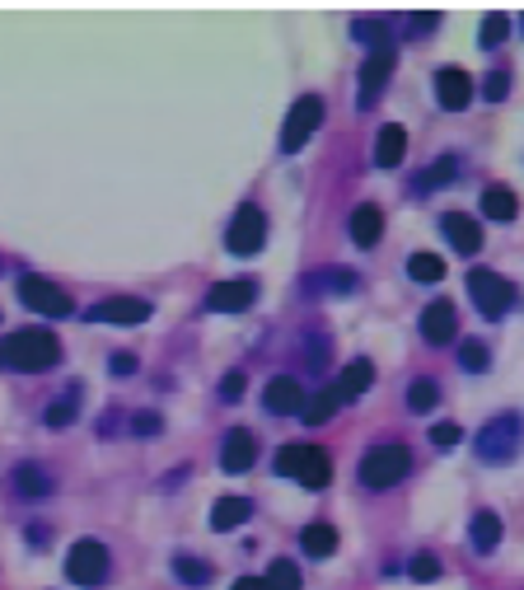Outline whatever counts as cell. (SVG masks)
<instances>
[{
  "label": "cell",
  "mask_w": 524,
  "mask_h": 590,
  "mask_svg": "<svg viewBox=\"0 0 524 590\" xmlns=\"http://www.w3.org/2000/svg\"><path fill=\"white\" fill-rule=\"evenodd\" d=\"M505 33H511V20H505V14H487V20H482V33H478V43H482V47H497Z\"/></svg>",
  "instance_id": "34"
},
{
  "label": "cell",
  "mask_w": 524,
  "mask_h": 590,
  "mask_svg": "<svg viewBox=\"0 0 524 590\" xmlns=\"http://www.w3.org/2000/svg\"><path fill=\"white\" fill-rule=\"evenodd\" d=\"M173 571H179V581H187L192 590L212 586V567L197 563V558H187V553H179V558H173Z\"/></svg>",
  "instance_id": "29"
},
{
  "label": "cell",
  "mask_w": 524,
  "mask_h": 590,
  "mask_svg": "<svg viewBox=\"0 0 524 590\" xmlns=\"http://www.w3.org/2000/svg\"><path fill=\"white\" fill-rule=\"evenodd\" d=\"M253 459H258V441L243 427H235L220 445V468L225 474H243V468H253Z\"/></svg>",
  "instance_id": "15"
},
{
  "label": "cell",
  "mask_w": 524,
  "mask_h": 590,
  "mask_svg": "<svg viewBox=\"0 0 524 590\" xmlns=\"http://www.w3.org/2000/svg\"><path fill=\"white\" fill-rule=\"evenodd\" d=\"M468 295H474V305L482 309L487 319H497V315H505V309L515 305V286L505 282V276H497V272H468Z\"/></svg>",
  "instance_id": "6"
},
{
  "label": "cell",
  "mask_w": 524,
  "mask_h": 590,
  "mask_svg": "<svg viewBox=\"0 0 524 590\" xmlns=\"http://www.w3.org/2000/svg\"><path fill=\"white\" fill-rule=\"evenodd\" d=\"M520 445H524V418H520V412H501V418H492V422L482 427L478 459H487V464H511L520 455Z\"/></svg>",
  "instance_id": "3"
},
{
  "label": "cell",
  "mask_w": 524,
  "mask_h": 590,
  "mask_svg": "<svg viewBox=\"0 0 524 590\" xmlns=\"http://www.w3.org/2000/svg\"><path fill=\"white\" fill-rule=\"evenodd\" d=\"M253 515V501L249 497H220L216 501V511H212V530H235V525H243V520Z\"/></svg>",
  "instance_id": "20"
},
{
  "label": "cell",
  "mask_w": 524,
  "mask_h": 590,
  "mask_svg": "<svg viewBox=\"0 0 524 590\" xmlns=\"http://www.w3.org/2000/svg\"><path fill=\"white\" fill-rule=\"evenodd\" d=\"M431 441H435V445H441V450H454V445H459V441H464V431H459V427H454V422H441V427H431Z\"/></svg>",
  "instance_id": "37"
},
{
  "label": "cell",
  "mask_w": 524,
  "mask_h": 590,
  "mask_svg": "<svg viewBox=\"0 0 524 590\" xmlns=\"http://www.w3.org/2000/svg\"><path fill=\"white\" fill-rule=\"evenodd\" d=\"M20 300L33 309V315H47V319L76 315V300L57 282H47V276H24V282H20Z\"/></svg>",
  "instance_id": "5"
},
{
  "label": "cell",
  "mask_w": 524,
  "mask_h": 590,
  "mask_svg": "<svg viewBox=\"0 0 524 590\" xmlns=\"http://www.w3.org/2000/svg\"><path fill=\"white\" fill-rule=\"evenodd\" d=\"M319 123H323V99H314V94H305L300 103L291 109V117H286V132H282V150L286 155H295L314 132H319Z\"/></svg>",
  "instance_id": "9"
},
{
  "label": "cell",
  "mask_w": 524,
  "mask_h": 590,
  "mask_svg": "<svg viewBox=\"0 0 524 590\" xmlns=\"http://www.w3.org/2000/svg\"><path fill=\"white\" fill-rule=\"evenodd\" d=\"M90 319L94 324H113V328H136V324L150 319V305L136 300V295H113V300H99L90 309Z\"/></svg>",
  "instance_id": "10"
},
{
  "label": "cell",
  "mask_w": 524,
  "mask_h": 590,
  "mask_svg": "<svg viewBox=\"0 0 524 590\" xmlns=\"http://www.w3.org/2000/svg\"><path fill=\"white\" fill-rule=\"evenodd\" d=\"M0 361L24 375H38V371H52L61 361V342L47 333V328H20L0 342Z\"/></svg>",
  "instance_id": "1"
},
{
  "label": "cell",
  "mask_w": 524,
  "mask_h": 590,
  "mask_svg": "<svg viewBox=\"0 0 524 590\" xmlns=\"http://www.w3.org/2000/svg\"><path fill=\"white\" fill-rule=\"evenodd\" d=\"M408 272H412V282H426V286H435L445 276V263L435 253H412L408 258Z\"/></svg>",
  "instance_id": "27"
},
{
  "label": "cell",
  "mask_w": 524,
  "mask_h": 590,
  "mask_svg": "<svg viewBox=\"0 0 524 590\" xmlns=\"http://www.w3.org/2000/svg\"><path fill=\"white\" fill-rule=\"evenodd\" d=\"M454 333H459V309H454L449 300H431L422 309V338L431 347H445Z\"/></svg>",
  "instance_id": "12"
},
{
  "label": "cell",
  "mask_w": 524,
  "mask_h": 590,
  "mask_svg": "<svg viewBox=\"0 0 524 590\" xmlns=\"http://www.w3.org/2000/svg\"><path fill=\"white\" fill-rule=\"evenodd\" d=\"M132 371H136V356L132 352H117L113 356V375H132Z\"/></svg>",
  "instance_id": "40"
},
{
  "label": "cell",
  "mask_w": 524,
  "mask_h": 590,
  "mask_svg": "<svg viewBox=\"0 0 524 590\" xmlns=\"http://www.w3.org/2000/svg\"><path fill=\"white\" fill-rule=\"evenodd\" d=\"M375 385V366H371V361H352V366H346L342 375H338V398H342V404H346V398H356V394H365V389H371Z\"/></svg>",
  "instance_id": "21"
},
{
  "label": "cell",
  "mask_w": 524,
  "mask_h": 590,
  "mask_svg": "<svg viewBox=\"0 0 524 590\" xmlns=\"http://www.w3.org/2000/svg\"><path fill=\"white\" fill-rule=\"evenodd\" d=\"M403 155H408V132L389 123V127H379V141H375V164L379 169H398L403 164Z\"/></svg>",
  "instance_id": "18"
},
{
  "label": "cell",
  "mask_w": 524,
  "mask_h": 590,
  "mask_svg": "<svg viewBox=\"0 0 524 590\" xmlns=\"http://www.w3.org/2000/svg\"><path fill=\"white\" fill-rule=\"evenodd\" d=\"M267 586H272V590H300V586H305V581H300V567L286 563V558H276V563L267 567Z\"/></svg>",
  "instance_id": "30"
},
{
  "label": "cell",
  "mask_w": 524,
  "mask_h": 590,
  "mask_svg": "<svg viewBox=\"0 0 524 590\" xmlns=\"http://www.w3.org/2000/svg\"><path fill=\"white\" fill-rule=\"evenodd\" d=\"M468 534H474V548L478 553H492L501 544V515L497 511H478L474 525H468Z\"/></svg>",
  "instance_id": "23"
},
{
  "label": "cell",
  "mask_w": 524,
  "mask_h": 590,
  "mask_svg": "<svg viewBox=\"0 0 524 590\" xmlns=\"http://www.w3.org/2000/svg\"><path fill=\"white\" fill-rule=\"evenodd\" d=\"M239 394H243V371H230L220 379V398H225V404H235Z\"/></svg>",
  "instance_id": "39"
},
{
  "label": "cell",
  "mask_w": 524,
  "mask_h": 590,
  "mask_svg": "<svg viewBox=\"0 0 524 590\" xmlns=\"http://www.w3.org/2000/svg\"><path fill=\"white\" fill-rule=\"evenodd\" d=\"M379 235H384V212L375 202H365V206H356L352 212V239L361 249H375L379 245Z\"/></svg>",
  "instance_id": "19"
},
{
  "label": "cell",
  "mask_w": 524,
  "mask_h": 590,
  "mask_svg": "<svg viewBox=\"0 0 524 590\" xmlns=\"http://www.w3.org/2000/svg\"><path fill=\"white\" fill-rule=\"evenodd\" d=\"M136 431H141V436H155V431H160V418H155V412H141V418H136Z\"/></svg>",
  "instance_id": "41"
},
{
  "label": "cell",
  "mask_w": 524,
  "mask_h": 590,
  "mask_svg": "<svg viewBox=\"0 0 524 590\" xmlns=\"http://www.w3.org/2000/svg\"><path fill=\"white\" fill-rule=\"evenodd\" d=\"M253 300H258V282H253V276H239V282L212 286V295H206V309H216V315H239V309H249Z\"/></svg>",
  "instance_id": "11"
},
{
  "label": "cell",
  "mask_w": 524,
  "mask_h": 590,
  "mask_svg": "<svg viewBox=\"0 0 524 590\" xmlns=\"http://www.w3.org/2000/svg\"><path fill=\"white\" fill-rule=\"evenodd\" d=\"M482 212H487V220H515V212H520V202H515V193L511 188H482Z\"/></svg>",
  "instance_id": "22"
},
{
  "label": "cell",
  "mask_w": 524,
  "mask_h": 590,
  "mask_svg": "<svg viewBox=\"0 0 524 590\" xmlns=\"http://www.w3.org/2000/svg\"><path fill=\"white\" fill-rule=\"evenodd\" d=\"M441 230L449 235V245L459 249V253H478V249H482V230H478V220H474V216L449 212V216L441 220Z\"/></svg>",
  "instance_id": "17"
},
{
  "label": "cell",
  "mask_w": 524,
  "mask_h": 590,
  "mask_svg": "<svg viewBox=\"0 0 524 590\" xmlns=\"http://www.w3.org/2000/svg\"><path fill=\"white\" fill-rule=\"evenodd\" d=\"M394 76V52L389 47H375L371 52V57H365V66H361V109H371V103H375V94L384 90V80H389Z\"/></svg>",
  "instance_id": "13"
},
{
  "label": "cell",
  "mask_w": 524,
  "mask_h": 590,
  "mask_svg": "<svg viewBox=\"0 0 524 590\" xmlns=\"http://www.w3.org/2000/svg\"><path fill=\"white\" fill-rule=\"evenodd\" d=\"M66 577L76 586H103V577H109V548L99 540H80L71 548V558H66Z\"/></svg>",
  "instance_id": "8"
},
{
  "label": "cell",
  "mask_w": 524,
  "mask_h": 590,
  "mask_svg": "<svg viewBox=\"0 0 524 590\" xmlns=\"http://www.w3.org/2000/svg\"><path fill=\"white\" fill-rule=\"evenodd\" d=\"M435 404H441V385H435V379H412L408 385V408L412 412H431Z\"/></svg>",
  "instance_id": "28"
},
{
  "label": "cell",
  "mask_w": 524,
  "mask_h": 590,
  "mask_svg": "<svg viewBox=\"0 0 524 590\" xmlns=\"http://www.w3.org/2000/svg\"><path fill=\"white\" fill-rule=\"evenodd\" d=\"M384 33H389V29H384L379 20H361V24H356V38H361V43H379V47H384Z\"/></svg>",
  "instance_id": "38"
},
{
  "label": "cell",
  "mask_w": 524,
  "mask_h": 590,
  "mask_svg": "<svg viewBox=\"0 0 524 590\" xmlns=\"http://www.w3.org/2000/svg\"><path fill=\"white\" fill-rule=\"evenodd\" d=\"M435 99H441V109L459 113V109H468V99H474V80L445 66V71H435Z\"/></svg>",
  "instance_id": "16"
},
{
  "label": "cell",
  "mask_w": 524,
  "mask_h": 590,
  "mask_svg": "<svg viewBox=\"0 0 524 590\" xmlns=\"http://www.w3.org/2000/svg\"><path fill=\"white\" fill-rule=\"evenodd\" d=\"M230 590H272V586L262 581V577H239V581H235Z\"/></svg>",
  "instance_id": "42"
},
{
  "label": "cell",
  "mask_w": 524,
  "mask_h": 590,
  "mask_svg": "<svg viewBox=\"0 0 524 590\" xmlns=\"http://www.w3.org/2000/svg\"><path fill=\"white\" fill-rule=\"evenodd\" d=\"M408 468H412L408 445H375V450H365V459H361V483L365 488H394Z\"/></svg>",
  "instance_id": "4"
},
{
  "label": "cell",
  "mask_w": 524,
  "mask_h": 590,
  "mask_svg": "<svg viewBox=\"0 0 524 590\" xmlns=\"http://www.w3.org/2000/svg\"><path fill=\"white\" fill-rule=\"evenodd\" d=\"M459 361H464V371H487V361H492V356H487V342H478V338H468L464 347H459Z\"/></svg>",
  "instance_id": "33"
},
{
  "label": "cell",
  "mask_w": 524,
  "mask_h": 590,
  "mask_svg": "<svg viewBox=\"0 0 524 590\" xmlns=\"http://www.w3.org/2000/svg\"><path fill=\"white\" fill-rule=\"evenodd\" d=\"M80 418V398L76 394H66V398H57V404L47 408V427H66V422H76Z\"/></svg>",
  "instance_id": "31"
},
{
  "label": "cell",
  "mask_w": 524,
  "mask_h": 590,
  "mask_svg": "<svg viewBox=\"0 0 524 590\" xmlns=\"http://www.w3.org/2000/svg\"><path fill=\"white\" fill-rule=\"evenodd\" d=\"M454 179H459V160H454V155H445V160L431 164V173L422 179V188H441V183H454Z\"/></svg>",
  "instance_id": "32"
},
{
  "label": "cell",
  "mask_w": 524,
  "mask_h": 590,
  "mask_svg": "<svg viewBox=\"0 0 524 590\" xmlns=\"http://www.w3.org/2000/svg\"><path fill=\"white\" fill-rule=\"evenodd\" d=\"M14 488H20L24 497H47L52 492V478L43 474L38 464H20V468H14Z\"/></svg>",
  "instance_id": "24"
},
{
  "label": "cell",
  "mask_w": 524,
  "mask_h": 590,
  "mask_svg": "<svg viewBox=\"0 0 524 590\" xmlns=\"http://www.w3.org/2000/svg\"><path fill=\"white\" fill-rule=\"evenodd\" d=\"M300 544H305V553H314V558H328V553L338 548V530L333 525H305Z\"/></svg>",
  "instance_id": "25"
},
{
  "label": "cell",
  "mask_w": 524,
  "mask_h": 590,
  "mask_svg": "<svg viewBox=\"0 0 524 590\" xmlns=\"http://www.w3.org/2000/svg\"><path fill=\"white\" fill-rule=\"evenodd\" d=\"M262 404H267V412H276V418H295V412L305 408V389H300V379H291V375H276L267 394H262Z\"/></svg>",
  "instance_id": "14"
},
{
  "label": "cell",
  "mask_w": 524,
  "mask_h": 590,
  "mask_svg": "<svg viewBox=\"0 0 524 590\" xmlns=\"http://www.w3.org/2000/svg\"><path fill=\"white\" fill-rule=\"evenodd\" d=\"M276 474H286V478L319 492V488H328V478H333V459H328L319 445H282L276 450Z\"/></svg>",
  "instance_id": "2"
},
{
  "label": "cell",
  "mask_w": 524,
  "mask_h": 590,
  "mask_svg": "<svg viewBox=\"0 0 524 590\" xmlns=\"http://www.w3.org/2000/svg\"><path fill=\"white\" fill-rule=\"evenodd\" d=\"M338 404H342V398H338V389H323V394H314L309 404L300 408V418H305L309 427H319V422H328V418H333V412H338Z\"/></svg>",
  "instance_id": "26"
},
{
  "label": "cell",
  "mask_w": 524,
  "mask_h": 590,
  "mask_svg": "<svg viewBox=\"0 0 524 590\" xmlns=\"http://www.w3.org/2000/svg\"><path fill=\"white\" fill-rule=\"evenodd\" d=\"M482 94H487V103H501L505 94H511V76H505V71H492V76L482 80Z\"/></svg>",
  "instance_id": "35"
},
{
  "label": "cell",
  "mask_w": 524,
  "mask_h": 590,
  "mask_svg": "<svg viewBox=\"0 0 524 590\" xmlns=\"http://www.w3.org/2000/svg\"><path fill=\"white\" fill-rule=\"evenodd\" d=\"M262 239H267V216H262V206L253 202H243L235 220H230V235H225V245H230V253H258L262 249Z\"/></svg>",
  "instance_id": "7"
},
{
  "label": "cell",
  "mask_w": 524,
  "mask_h": 590,
  "mask_svg": "<svg viewBox=\"0 0 524 590\" xmlns=\"http://www.w3.org/2000/svg\"><path fill=\"white\" fill-rule=\"evenodd\" d=\"M408 571H412V581H435V577H441V563H435L431 553H417Z\"/></svg>",
  "instance_id": "36"
}]
</instances>
